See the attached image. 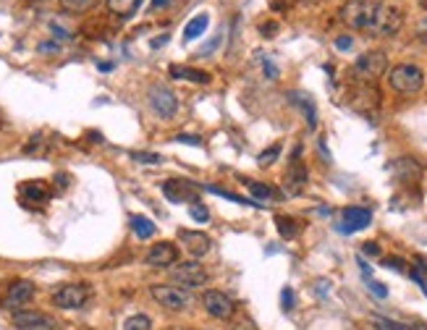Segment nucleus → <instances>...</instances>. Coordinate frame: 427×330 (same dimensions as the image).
<instances>
[{
	"mask_svg": "<svg viewBox=\"0 0 427 330\" xmlns=\"http://www.w3.org/2000/svg\"><path fill=\"white\" fill-rule=\"evenodd\" d=\"M385 68H388V58L385 53L380 50H370V53H364L357 66H354V71L357 76H362V82H375V79H380L385 74Z\"/></svg>",
	"mask_w": 427,
	"mask_h": 330,
	"instance_id": "1a4fd4ad",
	"label": "nucleus"
},
{
	"mask_svg": "<svg viewBox=\"0 0 427 330\" xmlns=\"http://www.w3.org/2000/svg\"><path fill=\"white\" fill-rule=\"evenodd\" d=\"M385 267H391V270H401V273H404L406 262L404 260H398V257H388V260H385Z\"/></svg>",
	"mask_w": 427,
	"mask_h": 330,
	"instance_id": "f704fd0d",
	"label": "nucleus"
},
{
	"mask_svg": "<svg viewBox=\"0 0 427 330\" xmlns=\"http://www.w3.org/2000/svg\"><path fill=\"white\" fill-rule=\"evenodd\" d=\"M352 107L357 113H362V116H373L375 110L380 107V92H377V87L373 82H362L352 92Z\"/></svg>",
	"mask_w": 427,
	"mask_h": 330,
	"instance_id": "9d476101",
	"label": "nucleus"
},
{
	"mask_svg": "<svg viewBox=\"0 0 427 330\" xmlns=\"http://www.w3.org/2000/svg\"><path fill=\"white\" fill-rule=\"evenodd\" d=\"M61 47H58V43H43L40 45V53H58Z\"/></svg>",
	"mask_w": 427,
	"mask_h": 330,
	"instance_id": "ea45409f",
	"label": "nucleus"
},
{
	"mask_svg": "<svg viewBox=\"0 0 427 330\" xmlns=\"http://www.w3.org/2000/svg\"><path fill=\"white\" fill-rule=\"evenodd\" d=\"M105 3H107V11L113 13L116 19H121V22L131 19L139 11V6H142V0H105Z\"/></svg>",
	"mask_w": 427,
	"mask_h": 330,
	"instance_id": "aec40b11",
	"label": "nucleus"
},
{
	"mask_svg": "<svg viewBox=\"0 0 427 330\" xmlns=\"http://www.w3.org/2000/svg\"><path fill=\"white\" fill-rule=\"evenodd\" d=\"M27 3H32V6H37V3H47V0H27Z\"/></svg>",
	"mask_w": 427,
	"mask_h": 330,
	"instance_id": "49530a36",
	"label": "nucleus"
},
{
	"mask_svg": "<svg viewBox=\"0 0 427 330\" xmlns=\"http://www.w3.org/2000/svg\"><path fill=\"white\" fill-rule=\"evenodd\" d=\"M375 8H377L375 0H349L341 11H338V19H341L349 29L367 32L375 19Z\"/></svg>",
	"mask_w": 427,
	"mask_h": 330,
	"instance_id": "f03ea898",
	"label": "nucleus"
},
{
	"mask_svg": "<svg viewBox=\"0 0 427 330\" xmlns=\"http://www.w3.org/2000/svg\"><path fill=\"white\" fill-rule=\"evenodd\" d=\"M352 45H354V40L349 34H341V37L336 40V47H338V50H352Z\"/></svg>",
	"mask_w": 427,
	"mask_h": 330,
	"instance_id": "c9c22d12",
	"label": "nucleus"
},
{
	"mask_svg": "<svg viewBox=\"0 0 427 330\" xmlns=\"http://www.w3.org/2000/svg\"><path fill=\"white\" fill-rule=\"evenodd\" d=\"M50 186L45 181H27L19 186V200L24 207H43L50 200Z\"/></svg>",
	"mask_w": 427,
	"mask_h": 330,
	"instance_id": "ddd939ff",
	"label": "nucleus"
},
{
	"mask_svg": "<svg viewBox=\"0 0 427 330\" xmlns=\"http://www.w3.org/2000/svg\"><path fill=\"white\" fill-rule=\"evenodd\" d=\"M123 330H152V320L147 315H131L123 322Z\"/></svg>",
	"mask_w": 427,
	"mask_h": 330,
	"instance_id": "c85d7f7f",
	"label": "nucleus"
},
{
	"mask_svg": "<svg viewBox=\"0 0 427 330\" xmlns=\"http://www.w3.org/2000/svg\"><path fill=\"white\" fill-rule=\"evenodd\" d=\"M100 0H61V8H63L66 13H74V16H79V13H87L92 11Z\"/></svg>",
	"mask_w": 427,
	"mask_h": 330,
	"instance_id": "a878e982",
	"label": "nucleus"
},
{
	"mask_svg": "<svg viewBox=\"0 0 427 330\" xmlns=\"http://www.w3.org/2000/svg\"><path fill=\"white\" fill-rule=\"evenodd\" d=\"M276 223H278V234L283 236L286 241L297 239V236H299V231H301L299 220H297V218H291V215H278Z\"/></svg>",
	"mask_w": 427,
	"mask_h": 330,
	"instance_id": "4be33fe9",
	"label": "nucleus"
},
{
	"mask_svg": "<svg viewBox=\"0 0 427 330\" xmlns=\"http://www.w3.org/2000/svg\"><path fill=\"white\" fill-rule=\"evenodd\" d=\"M417 37H419V43L427 45V22H422L419 27H417Z\"/></svg>",
	"mask_w": 427,
	"mask_h": 330,
	"instance_id": "a19ab883",
	"label": "nucleus"
},
{
	"mask_svg": "<svg viewBox=\"0 0 427 330\" xmlns=\"http://www.w3.org/2000/svg\"><path fill=\"white\" fill-rule=\"evenodd\" d=\"M207 27H210V16H207V13L194 16L192 22L183 27V40H197V37H202Z\"/></svg>",
	"mask_w": 427,
	"mask_h": 330,
	"instance_id": "5701e85b",
	"label": "nucleus"
},
{
	"mask_svg": "<svg viewBox=\"0 0 427 330\" xmlns=\"http://www.w3.org/2000/svg\"><path fill=\"white\" fill-rule=\"evenodd\" d=\"M373 223V213L367 207H346L341 213V231L343 234H357Z\"/></svg>",
	"mask_w": 427,
	"mask_h": 330,
	"instance_id": "dca6fc26",
	"label": "nucleus"
},
{
	"mask_svg": "<svg viewBox=\"0 0 427 330\" xmlns=\"http://www.w3.org/2000/svg\"><path fill=\"white\" fill-rule=\"evenodd\" d=\"M13 325L22 330H43L50 328L53 320L43 315V312H37V309H16L13 312Z\"/></svg>",
	"mask_w": 427,
	"mask_h": 330,
	"instance_id": "a211bd4d",
	"label": "nucleus"
},
{
	"mask_svg": "<svg viewBox=\"0 0 427 330\" xmlns=\"http://www.w3.org/2000/svg\"><path fill=\"white\" fill-rule=\"evenodd\" d=\"M144 262L150 267H173L179 262V246H173L171 241H160L147 252Z\"/></svg>",
	"mask_w": 427,
	"mask_h": 330,
	"instance_id": "2eb2a0df",
	"label": "nucleus"
},
{
	"mask_svg": "<svg viewBox=\"0 0 427 330\" xmlns=\"http://www.w3.org/2000/svg\"><path fill=\"white\" fill-rule=\"evenodd\" d=\"M189 215H192L197 223H204V220H210V213H207V207H202L200 202L189 207Z\"/></svg>",
	"mask_w": 427,
	"mask_h": 330,
	"instance_id": "473e14b6",
	"label": "nucleus"
},
{
	"mask_svg": "<svg viewBox=\"0 0 427 330\" xmlns=\"http://www.w3.org/2000/svg\"><path fill=\"white\" fill-rule=\"evenodd\" d=\"M131 158L137 160V163H147V165H158L163 163L160 155H155V152H131Z\"/></svg>",
	"mask_w": 427,
	"mask_h": 330,
	"instance_id": "2f4dec72",
	"label": "nucleus"
},
{
	"mask_svg": "<svg viewBox=\"0 0 427 330\" xmlns=\"http://www.w3.org/2000/svg\"><path fill=\"white\" fill-rule=\"evenodd\" d=\"M388 84L401 95H414L425 87V74L414 63H398L388 71Z\"/></svg>",
	"mask_w": 427,
	"mask_h": 330,
	"instance_id": "f257e3e1",
	"label": "nucleus"
},
{
	"mask_svg": "<svg viewBox=\"0 0 427 330\" xmlns=\"http://www.w3.org/2000/svg\"><path fill=\"white\" fill-rule=\"evenodd\" d=\"M179 241H181V246L192 257H204L210 252V246H213L207 234H202V231H186V228L179 231Z\"/></svg>",
	"mask_w": 427,
	"mask_h": 330,
	"instance_id": "f3484780",
	"label": "nucleus"
},
{
	"mask_svg": "<svg viewBox=\"0 0 427 330\" xmlns=\"http://www.w3.org/2000/svg\"><path fill=\"white\" fill-rule=\"evenodd\" d=\"M47 149V142H45V131H37L29 137V142L24 144V155H43Z\"/></svg>",
	"mask_w": 427,
	"mask_h": 330,
	"instance_id": "bb28decb",
	"label": "nucleus"
},
{
	"mask_svg": "<svg viewBox=\"0 0 427 330\" xmlns=\"http://www.w3.org/2000/svg\"><path fill=\"white\" fill-rule=\"evenodd\" d=\"M391 171L396 173V179L401 183H417L422 179V165L412 158H401V160H394Z\"/></svg>",
	"mask_w": 427,
	"mask_h": 330,
	"instance_id": "6ab92c4d",
	"label": "nucleus"
},
{
	"mask_svg": "<svg viewBox=\"0 0 427 330\" xmlns=\"http://www.w3.org/2000/svg\"><path fill=\"white\" fill-rule=\"evenodd\" d=\"M307 183H310V173H307V165L301 163L299 158L291 160L289 171L283 176V189L289 197H299L304 189H307Z\"/></svg>",
	"mask_w": 427,
	"mask_h": 330,
	"instance_id": "f8f14e48",
	"label": "nucleus"
},
{
	"mask_svg": "<svg viewBox=\"0 0 427 330\" xmlns=\"http://www.w3.org/2000/svg\"><path fill=\"white\" fill-rule=\"evenodd\" d=\"M34 299V283L32 280H13L6 297H3V309L8 312H16V309H24L29 301Z\"/></svg>",
	"mask_w": 427,
	"mask_h": 330,
	"instance_id": "9b49d317",
	"label": "nucleus"
},
{
	"mask_svg": "<svg viewBox=\"0 0 427 330\" xmlns=\"http://www.w3.org/2000/svg\"><path fill=\"white\" fill-rule=\"evenodd\" d=\"M370 288H373L375 297H380V299L388 297V291H385V286H383V283H377V280H370Z\"/></svg>",
	"mask_w": 427,
	"mask_h": 330,
	"instance_id": "4c0bfd02",
	"label": "nucleus"
},
{
	"mask_svg": "<svg viewBox=\"0 0 427 330\" xmlns=\"http://www.w3.org/2000/svg\"><path fill=\"white\" fill-rule=\"evenodd\" d=\"M291 103H297V105L304 110V116H307V123L310 128L317 126V113H315V103L310 100V95H301V92H291Z\"/></svg>",
	"mask_w": 427,
	"mask_h": 330,
	"instance_id": "b1692460",
	"label": "nucleus"
},
{
	"mask_svg": "<svg viewBox=\"0 0 427 330\" xmlns=\"http://www.w3.org/2000/svg\"><path fill=\"white\" fill-rule=\"evenodd\" d=\"M147 103H150L152 113L165 118V121H171L179 113V97H176V92L168 84H160V82L147 89Z\"/></svg>",
	"mask_w": 427,
	"mask_h": 330,
	"instance_id": "20e7f679",
	"label": "nucleus"
},
{
	"mask_svg": "<svg viewBox=\"0 0 427 330\" xmlns=\"http://www.w3.org/2000/svg\"><path fill=\"white\" fill-rule=\"evenodd\" d=\"M276 29H278L276 24H262V27H260V32H262V34H273Z\"/></svg>",
	"mask_w": 427,
	"mask_h": 330,
	"instance_id": "79ce46f5",
	"label": "nucleus"
},
{
	"mask_svg": "<svg viewBox=\"0 0 427 330\" xmlns=\"http://www.w3.org/2000/svg\"><path fill=\"white\" fill-rule=\"evenodd\" d=\"M362 252L370 257H380V246L375 244V241H367V244H362Z\"/></svg>",
	"mask_w": 427,
	"mask_h": 330,
	"instance_id": "e433bc0d",
	"label": "nucleus"
},
{
	"mask_svg": "<svg viewBox=\"0 0 427 330\" xmlns=\"http://www.w3.org/2000/svg\"><path fill=\"white\" fill-rule=\"evenodd\" d=\"M171 278L176 283H181L186 288H197V286H204L207 283V270L202 267V262L197 260H186V262H176L171 270Z\"/></svg>",
	"mask_w": 427,
	"mask_h": 330,
	"instance_id": "0eeeda50",
	"label": "nucleus"
},
{
	"mask_svg": "<svg viewBox=\"0 0 427 330\" xmlns=\"http://www.w3.org/2000/svg\"><path fill=\"white\" fill-rule=\"evenodd\" d=\"M278 155H280V144H273V147H267L260 158H257V163L262 165V168H267V165H273L278 160Z\"/></svg>",
	"mask_w": 427,
	"mask_h": 330,
	"instance_id": "c756f323",
	"label": "nucleus"
},
{
	"mask_svg": "<svg viewBox=\"0 0 427 330\" xmlns=\"http://www.w3.org/2000/svg\"><path fill=\"white\" fill-rule=\"evenodd\" d=\"M89 299V286L87 283H66V286L53 291V304L58 309H82Z\"/></svg>",
	"mask_w": 427,
	"mask_h": 330,
	"instance_id": "39448f33",
	"label": "nucleus"
},
{
	"mask_svg": "<svg viewBox=\"0 0 427 330\" xmlns=\"http://www.w3.org/2000/svg\"><path fill=\"white\" fill-rule=\"evenodd\" d=\"M3 123H6V116H3V110H0V128H3Z\"/></svg>",
	"mask_w": 427,
	"mask_h": 330,
	"instance_id": "de8ad7c7",
	"label": "nucleus"
},
{
	"mask_svg": "<svg viewBox=\"0 0 427 330\" xmlns=\"http://www.w3.org/2000/svg\"><path fill=\"white\" fill-rule=\"evenodd\" d=\"M176 142H183V144H192V147H200L202 139L200 137H176Z\"/></svg>",
	"mask_w": 427,
	"mask_h": 330,
	"instance_id": "58836bf2",
	"label": "nucleus"
},
{
	"mask_svg": "<svg viewBox=\"0 0 427 330\" xmlns=\"http://www.w3.org/2000/svg\"><path fill=\"white\" fill-rule=\"evenodd\" d=\"M280 301H283V309H286V312H289V309H294V291H291V288H283Z\"/></svg>",
	"mask_w": 427,
	"mask_h": 330,
	"instance_id": "72a5a7b5",
	"label": "nucleus"
},
{
	"mask_svg": "<svg viewBox=\"0 0 427 330\" xmlns=\"http://www.w3.org/2000/svg\"><path fill=\"white\" fill-rule=\"evenodd\" d=\"M404 24V11L394 6V3H377L375 8V19L370 24L367 32L375 34V37H394Z\"/></svg>",
	"mask_w": 427,
	"mask_h": 330,
	"instance_id": "7ed1b4c3",
	"label": "nucleus"
},
{
	"mask_svg": "<svg viewBox=\"0 0 427 330\" xmlns=\"http://www.w3.org/2000/svg\"><path fill=\"white\" fill-rule=\"evenodd\" d=\"M163 194L176 204H197L200 202V192H197V186L192 181H165L163 183Z\"/></svg>",
	"mask_w": 427,
	"mask_h": 330,
	"instance_id": "4468645a",
	"label": "nucleus"
},
{
	"mask_svg": "<svg viewBox=\"0 0 427 330\" xmlns=\"http://www.w3.org/2000/svg\"><path fill=\"white\" fill-rule=\"evenodd\" d=\"M168 74H171L173 79H186V82H194V84H210V74H207V71L189 68V66H171Z\"/></svg>",
	"mask_w": 427,
	"mask_h": 330,
	"instance_id": "412c9836",
	"label": "nucleus"
},
{
	"mask_svg": "<svg viewBox=\"0 0 427 330\" xmlns=\"http://www.w3.org/2000/svg\"><path fill=\"white\" fill-rule=\"evenodd\" d=\"M131 228H134V234L139 236V239H152L155 236V223H152L150 218H144V215H134L131 218Z\"/></svg>",
	"mask_w": 427,
	"mask_h": 330,
	"instance_id": "393cba45",
	"label": "nucleus"
},
{
	"mask_svg": "<svg viewBox=\"0 0 427 330\" xmlns=\"http://www.w3.org/2000/svg\"><path fill=\"white\" fill-rule=\"evenodd\" d=\"M171 0H152V11H158V8H163V6H168Z\"/></svg>",
	"mask_w": 427,
	"mask_h": 330,
	"instance_id": "c03bdc74",
	"label": "nucleus"
},
{
	"mask_svg": "<svg viewBox=\"0 0 427 330\" xmlns=\"http://www.w3.org/2000/svg\"><path fill=\"white\" fill-rule=\"evenodd\" d=\"M152 299L160 304L163 309H168V312H183V309L189 307V294H186V288H179V286H165V283H158V286L150 288Z\"/></svg>",
	"mask_w": 427,
	"mask_h": 330,
	"instance_id": "423d86ee",
	"label": "nucleus"
},
{
	"mask_svg": "<svg viewBox=\"0 0 427 330\" xmlns=\"http://www.w3.org/2000/svg\"><path fill=\"white\" fill-rule=\"evenodd\" d=\"M244 183H246V189L252 192V197H257V200H273V197H278L276 189L262 181H244Z\"/></svg>",
	"mask_w": 427,
	"mask_h": 330,
	"instance_id": "cd10ccee",
	"label": "nucleus"
},
{
	"mask_svg": "<svg viewBox=\"0 0 427 330\" xmlns=\"http://www.w3.org/2000/svg\"><path fill=\"white\" fill-rule=\"evenodd\" d=\"M100 71H113V63H100Z\"/></svg>",
	"mask_w": 427,
	"mask_h": 330,
	"instance_id": "a18cd8bd",
	"label": "nucleus"
},
{
	"mask_svg": "<svg viewBox=\"0 0 427 330\" xmlns=\"http://www.w3.org/2000/svg\"><path fill=\"white\" fill-rule=\"evenodd\" d=\"M385 330H427L425 325H406V322H391V320H377Z\"/></svg>",
	"mask_w": 427,
	"mask_h": 330,
	"instance_id": "7c9ffc66",
	"label": "nucleus"
},
{
	"mask_svg": "<svg viewBox=\"0 0 427 330\" xmlns=\"http://www.w3.org/2000/svg\"><path fill=\"white\" fill-rule=\"evenodd\" d=\"M265 74L270 76V79H276V76H278V68H276L273 63H265Z\"/></svg>",
	"mask_w": 427,
	"mask_h": 330,
	"instance_id": "37998d69",
	"label": "nucleus"
},
{
	"mask_svg": "<svg viewBox=\"0 0 427 330\" xmlns=\"http://www.w3.org/2000/svg\"><path fill=\"white\" fill-rule=\"evenodd\" d=\"M202 307L215 320H231L236 312L234 299L228 297V294H223V291H215V288H210V291L202 294Z\"/></svg>",
	"mask_w": 427,
	"mask_h": 330,
	"instance_id": "6e6552de",
	"label": "nucleus"
}]
</instances>
